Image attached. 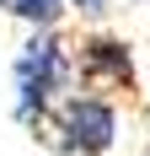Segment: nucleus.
Masks as SVG:
<instances>
[{
  "instance_id": "obj_2",
  "label": "nucleus",
  "mask_w": 150,
  "mask_h": 156,
  "mask_svg": "<svg viewBox=\"0 0 150 156\" xmlns=\"http://www.w3.org/2000/svg\"><path fill=\"white\" fill-rule=\"evenodd\" d=\"M59 156H107L118 145V102L102 92H70L48 113Z\"/></svg>"
},
{
  "instance_id": "obj_4",
  "label": "nucleus",
  "mask_w": 150,
  "mask_h": 156,
  "mask_svg": "<svg viewBox=\"0 0 150 156\" xmlns=\"http://www.w3.org/2000/svg\"><path fill=\"white\" fill-rule=\"evenodd\" d=\"M0 11L16 16L27 32H48V27H59V22H64L70 5H64V0H0Z\"/></svg>"
},
{
  "instance_id": "obj_1",
  "label": "nucleus",
  "mask_w": 150,
  "mask_h": 156,
  "mask_svg": "<svg viewBox=\"0 0 150 156\" xmlns=\"http://www.w3.org/2000/svg\"><path fill=\"white\" fill-rule=\"evenodd\" d=\"M11 81H16V124L43 129L48 113L59 108L75 86V43L59 27L48 32H27V43L11 59Z\"/></svg>"
},
{
  "instance_id": "obj_3",
  "label": "nucleus",
  "mask_w": 150,
  "mask_h": 156,
  "mask_svg": "<svg viewBox=\"0 0 150 156\" xmlns=\"http://www.w3.org/2000/svg\"><path fill=\"white\" fill-rule=\"evenodd\" d=\"M75 81L86 92L102 97H134L139 92V70H134V43L123 32L91 27L75 38Z\"/></svg>"
},
{
  "instance_id": "obj_6",
  "label": "nucleus",
  "mask_w": 150,
  "mask_h": 156,
  "mask_svg": "<svg viewBox=\"0 0 150 156\" xmlns=\"http://www.w3.org/2000/svg\"><path fill=\"white\" fill-rule=\"evenodd\" d=\"M129 5H150V0H129Z\"/></svg>"
},
{
  "instance_id": "obj_5",
  "label": "nucleus",
  "mask_w": 150,
  "mask_h": 156,
  "mask_svg": "<svg viewBox=\"0 0 150 156\" xmlns=\"http://www.w3.org/2000/svg\"><path fill=\"white\" fill-rule=\"evenodd\" d=\"M75 16H86V22H102L107 11H113V0H64Z\"/></svg>"
}]
</instances>
